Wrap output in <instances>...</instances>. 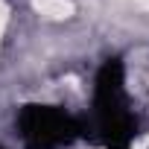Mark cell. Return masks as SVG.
<instances>
[{"instance_id":"1","label":"cell","mask_w":149,"mask_h":149,"mask_svg":"<svg viewBox=\"0 0 149 149\" xmlns=\"http://www.w3.org/2000/svg\"><path fill=\"white\" fill-rule=\"evenodd\" d=\"M32 9L47 21H64L76 12V6L70 0H32Z\"/></svg>"},{"instance_id":"2","label":"cell","mask_w":149,"mask_h":149,"mask_svg":"<svg viewBox=\"0 0 149 149\" xmlns=\"http://www.w3.org/2000/svg\"><path fill=\"white\" fill-rule=\"evenodd\" d=\"M6 18H9V9H6V3L0 0V35H3V26H6Z\"/></svg>"},{"instance_id":"3","label":"cell","mask_w":149,"mask_h":149,"mask_svg":"<svg viewBox=\"0 0 149 149\" xmlns=\"http://www.w3.org/2000/svg\"><path fill=\"white\" fill-rule=\"evenodd\" d=\"M134 3H137L140 9H146V12H149V0H134Z\"/></svg>"}]
</instances>
